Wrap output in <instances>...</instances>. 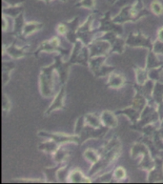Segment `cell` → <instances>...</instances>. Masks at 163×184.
I'll return each instance as SVG.
<instances>
[{
    "label": "cell",
    "mask_w": 163,
    "mask_h": 184,
    "mask_svg": "<svg viewBox=\"0 0 163 184\" xmlns=\"http://www.w3.org/2000/svg\"><path fill=\"white\" fill-rule=\"evenodd\" d=\"M113 79H114V81L112 82V81H110V83L112 84V83H114L113 85L115 87H119L120 85L123 83V81H122V79H121V77L119 76H114V77H113Z\"/></svg>",
    "instance_id": "obj_2"
},
{
    "label": "cell",
    "mask_w": 163,
    "mask_h": 184,
    "mask_svg": "<svg viewBox=\"0 0 163 184\" xmlns=\"http://www.w3.org/2000/svg\"><path fill=\"white\" fill-rule=\"evenodd\" d=\"M65 31H66V28H65L63 25L58 27V32H59L60 34H64V33H65Z\"/></svg>",
    "instance_id": "obj_4"
},
{
    "label": "cell",
    "mask_w": 163,
    "mask_h": 184,
    "mask_svg": "<svg viewBox=\"0 0 163 184\" xmlns=\"http://www.w3.org/2000/svg\"><path fill=\"white\" fill-rule=\"evenodd\" d=\"M158 36H159V39L163 40V29L159 31V34H158Z\"/></svg>",
    "instance_id": "obj_5"
},
{
    "label": "cell",
    "mask_w": 163,
    "mask_h": 184,
    "mask_svg": "<svg viewBox=\"0 0 163 184\" xmlns=\"http://www.w3.org/2000/svg\"><path fill=\"white\" fill-rule=\"evenodd\" d=\"M115 175L116 178H122V177H124V176H125V172H124V170L122 168H118L117 170H115Z\"/></svg>",
    "instance_id": "obj_3"
},
{
    "label": "cell",
    "mask_w": 163,
    "mask_h": 184,
    "mask_svg": "<svg viewBox=\"0 0 163 184\" xmlns=\"http://www.w3.org/2000/svg\"><path fill=\"white\" fill-rule=\"evenodd\" d=\"M152 10L156 15H160V13L163 12V8L158 2H154L152 4Z\"/></svg>",
    "instance_id": "obj_1"
}]
</instances>
